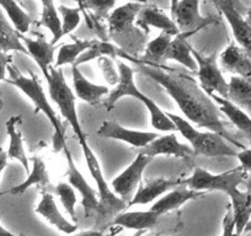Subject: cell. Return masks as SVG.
<instances>
[{"label":"cell","instance_id":"1","mask_svg":"<svg viewBox=\"0 0 251 236\" xmlns=\"http://www.w3.org/2000/svg\"><path fill=\"white\" fill-rule=\"evenodd\" d=\"M118 55L129 58L138 66L142 73L158 83L177 103L178 108L190 123L221 134L234 145L241 146V144L231 138L230 133L226 131V123L223 119L224 115L221 112L217 103L202 90L201 85H199L192 76L163 64L148 63L134 59L132 55L125 53H118Z\"/></svg>","mask_w":251,"mask_h":236},{"label":"cell","instance_id":"2","mask_svg":"<svg viewBox=\"0 0 251 236\" xmlns=\"http://www.w3.org/2000/svg\"><path fill=\"white\" fill-rule=\"evenodd\" d=\"M8 73L10 78L6 79V83L11 84V85L16 86L20 89L35 105V113L42 112L45 113L46 117L50 119V124L54 129V134H53V148L55 151L63 150V146L66 145V128L63 126L60 118L57 116V112L54 108L50 106L48 102L47 96H46L45 91H43L41 81L38 80L37 76L30 71V76H25L18 71L15 66L9 64L8 66Z\"/></svg>","mask_w":251,"mask_h":236},{"label":"cell","instance_id":"3","mask_svg":"<svg viewBox=\"0 0 251 236\" xmlns=\"http://www.w3.org/2000/svg\"><path fill=\"white\" fill-rule=\"evenodd\" d=\"M117 67H118V83L115 86L112 91H110V94L106 97L105 105L106 110L111 111L115 107L116 102L120 100L123 96H131V97L137 98V100L141 101L146 108H148L149 113H151V126L154 128H156L160 132H174L177 131L175 127V124L171 122L170 118L165 115L163 110L151 100V97H148L147 95L142 94L141 91L137 88L136 83H134V71L129 66H127L126 63H123L122 61H117Z\"/></svg>","mask_w":251,"mask_h":236},{"label":"cell","instance_id":"4","mask_svg":"<svg viewBox=\"0 0 251 236\" xmlns=\"http://www.w3.org/2000/svg\"><path fill=\"white\" fill-rule=\"evenodd\" d=\"M175 124L176 129L181 133V136L190 143L191 148L194 149L195 156L203 155L208 158H216V156H236L238 151L229 145L226 142V138L221 134L214 133L211 131L201 132L195 128L187 119L180 117L174 113L165 112Z\"/></svg>","mask_w":251,"mask_h":236},{"label":"cell","instance_id":"5","mask_svg":"<svg viewBox=\"0 0 251 236\" xmlns=\"http://www.w3.org/2000/svg\"><path fill=\"white\" fill-rule=\"evenodd\" d=\"M48 83V93L50 97L53 102L58 106L60 111V115L63 118H66L69 126L73 128L76 138L79 141L86 139V134L84 133L83 128L79 122L78 112L75 107V94L73 93L69 85L67 84L63 69L50 67V78L47 79Z\"/></svg>","mask_w":251,"mask_h":236},{"label":"cell","instance_id":"6","mask_svg":"<svg viewBox=\"0 0 251 236\" xmlns=\"http://www.w3.org/2000/svg\"><path fill=\"white\" fill-rule=\"evenodd\" d=\"M81 149H83L84 156H85V163L89 168V172L93 176L94 181L96 182V187H98L99 193V208L98 214L103 218H111V216H116L117 214L122 213L127 207L128 203L120 197L108 187L107 182H106L105 177H103L102 170H101L100 163H99L98 158L91 150L90 145L88 144L86 139H81L79 141Z\"/></svg>","mask_w":251,"mask_h":236},{"label":"cell","instance_id":"7","mask_svg":"<svg viewBox=\"0 0 251 236\" xmlns=\"http://www.w3.org/2000/svg\"><path fill=\"white\" fill-rule=\"evenodd\" d=\"M246 179L248 173L241 168L240 165L218 175H213L202 167H196L190 177L182 180V186L194 191H221L226 194L231 189H239L240 185L245 184Z\"/></svg>","mask_w":251,"mask_h":236},{"label":"cell","instance_id":"8","mask_svg":"<svg viewBox=\"0 0 251 236\" xmlns=\"http://www.w3.org/2000/svg\"><path fill=\"white\" fill-rule=\"evenodd\" d=\"M192 55L197 63V76L202 90L208 96L216 95L228 97L229 84L224 79L223 73L217 62V53L211 55H203L192 48Z\"/></svg>","mask_w":251,"mask_h":236},{"label":"cell","instance_id":"9","mask_svg":"<svg viewBox=\"0 0 251 236\" xmlns=\"http://www.w3.org/2000/svg\"><path fill=\"white\" fill-rule=\"evenodd\" d=\"M63 151L66 154L67 158V166H68V171H67V176H68V184L73 187L75 191L79 192L81 197V206L84 208V213L85 216H91L94 213H98L99 208V193L96 192V189H94L90 185L88 184V181L85 180V177L83 176V173L79 171V168L76 167L75 163H74V159L72 153L69 151L67 144L63 146Z\"/></svg>","mask_w":251,"mask_h":236},{"label":"cell","instance_id":"10","mask_svg":"<svg viewBox=\"0 0 251 236\" xmlns=\"http://www.w3.org/2000/svg\"><path fill=\"white\" fill-rule=\"evenodd\" d=\"M151 156L139 154L134 159L133 163L126 168L121 175H118L112 181V191L120 197L121 199L126 201L132 194V192L139 186L142 182V176L144 170L151 161Z\"/></svg>","mask_w":251,"mask_h":236},{"label":"cell","instance_id":"11","mask_svg":"<svg viewBox=\"0 0 251 236\" xmlns=\"http://www.w3.org/2000/svg\"><path fill=\"white\" fill-rule=\"evenodd\" d=\"M201 0H180L173 20L181 32H199L201 28L213 23L211 18H203L200 13Z\"/></svg>","mask_w":251,"mask_h":236},{"label":"cell","instance_id":"12","mask_svg":"<svg viewBox=\"0 0 251 236\" xmlns=\"http://www.w3.org/2000/svg\"><path fill=\"white\" fill-rule=\"evenodd\" d=\"M99 136L103 138L115 139V141L125 142L134 148L142 149L148 145L156 138H159V134L155 132H141V131H132L125 127L120 126L116 122H103L98 131Z\"/></svg>","mask_w":251,"mask_h":236},{"label":"cell","instance_id":"13","mask_svg":"<svg viewBox=\"0 0 251 236\" xmlns=\"http://www.w3.org/2000/svg\"><path fill=\"white\" fill-rule=\"evenodd\" d=\"M218 6L230 25L236 45L251 58V25L236 10L230 0H222Z\"/></svg>","mask_w":251,"mask_h":236},{"label":"cell","instance_id":"14","mask_svg":"<svg viewBox=\"0 0 251 236\" xmlns=\"http://www.w3.org/2000/svg\"><path fill=\"white\" fill-rule=\"evenodd\" d=\"M183 179H165L158 177L154 180H146V182L139 184L136 194L129 201L128 207L146 206L156 201L160 196L168 193L171 189L182 186Z\"/></svg>","mask_w":251,"mask_h":236},{"label":"cell","instance_id":"15","mask_svg":"<svg viewBox=\"0 0 251 236\" xmlns=\"http://www.w3.org/2000/svg\"><path fill=\"white\" fill-rule=\"evenodd\" d=\"M139 154L151 156V158H154V156L158 155L176 156V158H190V156H195L194 149L191 148V145L180 143L175 134L160 136L155 141L149 143L147 146L139 149Z\"/></svg>","mask_w":251,"mask_h":236},{"label":"cell","instance_id":"16","mask_svg":"<svg viewBox=\"0 0 251 236\" xmlns=\"http://www.w3.org/2000/svg\"><path fill=\"white\" fill-rule=\"evenodd\" d=\"M219 61L224 71L231 73L233 76L251 81V58L236 45V42L233 41L226 46Z\"/></svg>","mask_w":251,"mask_h":236},{"label":"cell","instance_id":"17","mask_svg":"<svg viewBox=\"0 0 251 236\" xmlns=\"http://www.w3.org/2000/svg\"><path fill=\"white\" fill-rule=\"evenodd\" d=\"M136 26L147 31L149 30V27L159 28L161 32L169 33L173 37H176L181 32L173 19L166 16L155 5H148V4L143 5L142 10L137 15Z\"/></svg>","mask_w":251,"mask_h":236},{"label":"cell","instance_id":"18","mask_svg":"<svg viewBox=\"0 0 251 236\" xmlns=\"http://www.w3.org/2000/svg\"><path fill=\"white\" fill-rule=\"evenodd\" d=\"M35 212L43 216L48 223L52 224L55 229H58L63 234L69 235V234L75 233L78 229L75 224L71 223L62 215L54 201V197L48 192H42V197H41V201L36 207Z\"/></svg>","mask_w":251,"mask_h":236},{"label":"cell","instance_id":"19","mask_svg":"<svg viewBox=\"0 0 251 236\" xmlns=\"http://www.w3.org/2000/svg\"><path fill=\"white\" fill-rule=\"evenodd\" d=\"M72 74H73L74 94L84 102L91 106H96L98 103H100L103 96L110 94L107 86L96 85V84L89 81L81 73L79 67L72 66Z\"/></svg>","mask_w":251,"mask_h":236},{"label":"cell","instance_id":"20","mask_svg":"<svg viewBox=\"0 0 251 236\" xmlns=\"http://www.w3.org/2000/svg\"><path fill=\"white\" fill-rule=\"evenodd\" d=\"M143 8V4L128 3L115 9L108 16V28L112 36H125L133 28L137 15Z\"/></svg>","mask_w":251,"mask_h":236},{"label":"cell","instance_id":"21","mask_svg":"<svg viewBox=\"0 0 251 236\" xmlns=\"http://www.w3.org/2000/svg\"><path fill=\"white\" fill-rule=\"evenodd\" d=\"M21 40L24 41V46L27 49L28 55H31L33 58V61L37 63L43 76L46 79L50 78V68L52 67L53 62H54V46L50 45V42H47L43 37L32 40V38L21 36Z\"/></svg>","mask_w":251,"mask_h":236},{"label":"cell","instance_id":"22","mask_svg":"<svg viewBox=\"0 0 251 236\" xmlns=\"http://www.w3.org/2000/svg\"><path fill=\"white\" fill-rule=\"evenodd\" d=\"M226 194L230 198L231 211H233L234 220H235V236H240L250 223L251 189L244 192L239 189H234Z\"/></svg>","mask_w":251,"mask_h":236},{"label":"cell","instance_id":"23","mask_svg":"<svg viewBox=\"0 0 251 236\" xmlns=\"http://www.w3.org/2000/svg\"><path fill=\"white\" fill-rule=\"evenodd\" d=\"M192 35H195V32H180V35L176 36L169 45L163 61L171 59L182 64L188 71H197V63L192 55V47L187 41Z\"/></svg>","mask_w":251,"mask_h":236},{"label":"cell","instance_id":"24","mask_svg":"<svg viewBox=\"0 0 251 236\" xmlns=\"http://www.w3.org/2000/svg\"><path fill=\"white\" fill-rule=\"evenodd\" d=\"M203 194L204 192L194 191V189H190L185 186H178L165 193V196L159 198L158 201H155V203L151 207V211L155 212L159 215H163L169 212L178 209L181 206L187 203L188 201L199 198Z\"/></svg>","mask_w":251,"mask_h":236},{"label":"cell","instance_id":"25","mask_svg":"<svg viewBox=\"0 0 251 236\" xmlns=\"http://www.w3.org/2000/svg\"><path fill=\"white\" fill-rule=\"evenodd\" d=\"M211 98L217 103V106L219 107L221 112L223 113L224 117H226L229 119L231 124L234 127L239 129L249 141L251 142V117L248 113L244 112L241 108H239L238 106L234 105L233 102L228 100V98H224L222 96L211 95Z\"/></svg>","mask_w":251,"mask_h":236},{"label":"cell","instance_id":"26","mask_svg":"<svg viewBox=\"0 0 251 236\" xmlns=\"http://www.w3.org/2000/svg\"><path fill=\"white\" fill-rule=\"evenodd\" d=\"M21 123V116H11L6 121V133H8L10 143L8 149V158L18 160L23 165L26 172L30 173V165H28V158L25 153L24 148V139L20 129L18 128V124Z\"/></svg>","mask_w":251,"mask_h":236},{"label":"cell","instance_id":"27","mask_svg":"<svg viewBox=\"0 0 251 236\" xmlns=\"http://www.w3.org/2000/svg\"><path fill=\"white\" fill-rule=\"evenodd\" d=\"M159 216L158 213L151 209L147 212H122L115 216L113 225L134 231H147L156 225Z\"/></svg>","mask_w":251,"mask_h":236},{"label":"cell","instance_id":"28","mask_svg":"<svg viewBox=\"0 0 251 236\" xmlns=\"http://www.w3.org/2000/svg\"><path fill=\"white\" fill-rule=\"evenodd\" d=\"M228 84L229 91L226 98L251 117V81L239 76H231Z\"/></svg>","mask_w":251,"mask_h":236},{"label":"cell","instance_id":"29","mask_svg":"<svg viewBox=\"0 0 251 236\" xmlns=\"http://www.w3.org/2000/svg\"><path fill=\"white\" fill-rule=\"evenodd\" d=\"M21 36L18 31L14 28L3 14V9L0 8V53H8L10 50H18V52L28 54L27 49L21 42Z\"/></svg>","mask_w":251,"mask_h":236},{"label":"cell","instance_id":"30","mask_svg":"<svg viewBox=\"0 0 251 236\" xmlns=\"http://www.w3.org/2000/svg\"><path fill=\"white\" fill-rule=\"evenodd\" d=\"M40 186L41 189L48 186L50 185V173H48L47 167H46L45 161L41 158H32V170L28 173V177L23 182V184L18 185V186L13 187L10 189L11 194H23L24 192L27 189H30L31 186Z\"/></svg>","mask_w":251,"mask_h":236},{"label":"cell","instance_id":"31","mask_svg":"<svg viewBox=\"0 0 251 236\" xmlns=\"http://www.w3.org/2000/svg\"><path fill=\"white\" fill-rule=\"evenodd\" d=\"M0 8L3 9V11H5L11 25L20 35L24 36L28 32L31 24H32V19L21 9V6L15 0H0Z\"/></svg>","mask_w":251,"mask_h":236},{"label":"cell","instance_id":"32","mask_svg":"<svg viewBox=\"0 0 251 236\" xmlns=\"http://www.w3.org/2000/svg\"><path fill=\"white\" fill-rule=\"evenodd\" d=\"M42 3V15H41V25L52 33L50 45L55 46V43L60 40L62 32V21H60L59 13L54 4V0H41Z\"/></svg>","mask_w":251,"mask_h":236},{"label":"cell","instance_id":"33","mask_svg":"<svg viewBox=\"0 0 251 236\" xmlns=\"http://www.w3.org/2000/svg\"><path fill=\"white\" fill-rule=\"evenodd\" d=\"M95 40H78L74 38L73 43H68V45H63L59 48L57 54V59H55V68H60L67 64H72L73 66L75 61L79 58V55L83 54L86 49L93 46Z\"/></svg>","mask_w":251,"mask_h":236},{"label":"cell","instance_id":"34","mask_svg":"<svg viewBox=\"0 0 251 236\" xmlns=\"http://www.w3.org/2000/svg\"><path fill=\"white\" fill-rule=\"evenodd\" d=\"M118 48L112 43L107 42V41H94L93 46L89 49H86L83 54L79 55V58L75 61L73 66L79 67L84 63L93 61V59H99L101 57H108L111 59H115L118 55Z\"/></svg>","mask_w":251,"mask_h":236},{"label":"cell","instance_id":"35","mask_svg":"<svg viewBox=\"0 0 251 236\" xmlns=\"http://www.w3.org/2000/svg\"><path fill=\"white\" fill-rule=\"evenodd\" d=\"M173 41V36L166 32H161L156 38L151 40L146 47V54L139 59V61L148 62V63L159 64V62L163 61L164 54L168 49L169 45Z\"/></svg>","mask_w":251,"mask_h":236},{"label":"cell","instance_id":"36","mask_svg":"<svg viewBox=\"0 0 251 236\" xmlns=\"http://www.w3.org/2000/svg\"><path fill=\"white\" fill-rule=\"evenodd\" d=\"M58 13L62 16V19H60V21H62L60 37H64L66 35L73 32L79 26L81 21V11L78 6L76 8H68L66 5H59L58 6Z\"/></svg>","mask_w":251,"mask_h":236},{"label":"cell","instance_id":"37","mask_svg":"<svg viewBox=\"0 0 251 236\" xmlns=\"http://www.w3.org/2000/svg\"><path fill=\"white\" fill-rule=\"evenodd\" d=\"M55 192H57L58 197L60 199V203L64 207L67 213L71 215V218L73 219V221H78L76 219V193L75 189L71 186L67 182H60L55 187Z\"/></svg>","mask_w":251,"mask_h":236},{"label":"cell","instance_id":"38","mask_svg":"<svg viewBox=\"0 0 251 236\" xmlns=\"http://www.w3.org/2000/svg\"><path fill=\"white\" fill-rule=\"evenodd\" d=\"M116 5V0H83V10H90L96 18H106Z\"/></svg>","mask_w":251,"mask_h":236},{"label":"cell","instance_id":"39","mask_svg":"<svg viewBox=\"0 0 251 236\" xmlns=\"http://www.w3.org/2000/svg\"><path fill=\"white\" fill-rule=\"evenodd\" d=\"M98 63L99 66H100V68L102 69L103 76H105V79L107 80V83L110 84V85H117L120 76L117 75L116 69L113 68L112 59L108 57H101L99 58Z\"/></svg>","mask_w":251,"mask_h":236},{"label":"cell","instance_id":"40","mask_svg":"<svg viewBox=\"0 0 251 236\" xmlns=\"http://www.w3.org/2000/svg\"><path fill=\"white\" fill-rule=\"evenodd\" d=\"M222 236H235V220H234L231 206L226 208V215L223 218V234Z\"/></svg>","mask_w":251,"mask_h":236},{"label":"cell","instance_id":"41","mask_svg":"<svg viewBox=\"0 0 251 236\" xmlns=\"http://www.w3.org/2000/svg\"><path fill=\"white\" fill-rule=\"evenodd\" d=\"M239 163H240L241 168L245 171L246 173L251 172V149H243L241 151H239L238 155Z\"/></svg>","mask_w":251,"mask_h":236},{"label":"cell","instance_id":"42","mask_svg":"<svg viewBox=\"0 0 251 236\" xmlns=\"http://www.w3.org/2000/svg\"><path fill=\"white\" fill-rule=\"evenodd\" d=\"M11 64V55L8 53H0V81L6 80V71H8V66Z\"/></svg>","mask_w":251,"mask_h":236},{"label":"cell","instance_id":"43","mask_svg":"<svg viewBox=\"0 0 251 236\" xmlns=\"http://www.w3.org/2000/svg\"><path fill=\"white\" fill-rule=\"evenodd\" d=\"M8 153L3 148H0V177H1L4 168L8 165Z\"/></svg>","mask_w":251,"mask_h":236},{"label":"cell","instance_id":"44","mask_svg":"<svg viewBox=\"0 0 251 236\" xmlns=\"http://www.w3.org/2000/svg\"><path fill=\"white\" fill-rule=\"evenodd\" d=\"M74 236H107L103 234V231L100 230H88V231H83V233H79Z\"/></svg>","mask_w":251,"mask_h":236},{"label":"cell","instance_id":"45","mask_svg":"<svg viewBox=\"0 0 251 236\" xmlns=\"http://www.w3.org/2000/svg\"><path fill=\"white\" fill-rule=\"evenodd\" d=\"M0 236H19V235L13 234L11 231H9L8 229H5L1 224H0Z\"/></svg>","mask_w":251,"mask_h":236},{"label":"cell","instance_id":"46","mask_svg":"<svg viewBox=\"0 0 251 236\" xmlns=\"http://www.w3.org/2000/svg\"><path fill=\"white\" fill-rule=\"evenodd\" d=\"M178 1H180V0H170V10H171V19H173L174 14H175V10H176V6H177Z\"/></svg>","mask_w":251,"mask_h":236},{"label":"cell","instance_id":"47","mask_svg":"<svg viewBox=\"0 0 251 236\" xmlns=\"http://www.w3.org/2000/svg\"><path fill=\"white\" fill-rule=\"evenodd\" d=\"M131 3H139L143 4V5H147V4H148V0H131Z\"/></svg>","mask_w":251,"mask_h":236},{"label":"cell","instance_id":"48","mask_svg":"<svg viewBox=\"0 0 251 236\" xmlns=\"http://www.w3.org/2000/svg\"><path fill=\"white\" fill-rule=\"evenodd\" d=\"M76 4H78V8L80 9V11L83 10V0H75Z\"/></svg>","mask_w":251,"mask_h":236},{"label":"cell","instance_id":"49","mask_svg":"<svg viewBox=\"0 0 251 236\" xmlns=\"http://www.w3.org/2000/svg\"><path fill=\"white\" fill-rule=\"evenodd\" d=\"M144 233H146V231H144V230H139V231H136V233H134L132 236H142Z\"/></svg>","mask_w":251,"mask_h":236}]
</instances>
